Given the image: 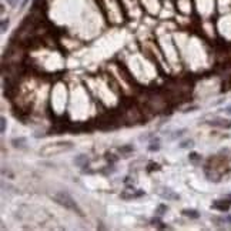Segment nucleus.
Wrapping results in <instances>:
<instances>
[{"label":"nucleus","mask_w":231,"mask_h":231,"mask_svg":"<svg viewBox=\"0 0 231 231\" xmlns=\"http://www.w3.org/2000/svg\"><path fill=\"white\" fill-rule=\"evenodd\" d=\"M54 200H56L59 204L64 205L66 208H70V210H74V211H77L79 214H81V211L79 210V207H77V204H76V201L71 198L70 194H67V193H59V194L54 195Z\"/></svg>","instance_id":"f257e3e1"},{"label":"nucleus","mask_w":231,"mask_h":231,"mask_svg":"<svg viewBox=\"0 0 231 231\" xmlns=\"http://www.w3.org/2000/svg\"><path fill=\"white\" fill-rule=\"evenodd\" d=\"M210 124L221 128H231V123L228 120H214V121H210Z\"/></svg>","instance_id":"f03ea898"},{"label":"nucleus","mask_w":231,"mask_h":231,"mask_svg":"<svg viewBox=\"0 0 231 231\" xmlns=\"http://www.w3.org/2000/svg\"><path fill=\"white\" fill-rule=\"evenodd\" d=\"M230 203L228 201H215L214 204H213V208H217V210H221V211H227L230 208Z\"/></svg>","instance_id":"7ed1b4c3"},{"label":"nucleus","mask_w":231,"mask_h":231,"mask_svg":"<svg viewBox=\"0 0 231 231\" xmlns=\"http://www.w3.org/2000/svg\"><path fill=\"white\" fill-rule=\"evenodd\" d=\"M74 163H76V164H79L80 167H84L86 164H89V160L84 157V156H79L77 158H74Z\"/></svg>","instance_id":"20e7f679"},{"label":"nucleus","mask_w":231,"mask_h":231,"mask_svg":"<svg viewBox=\"0 0 231 231\" xmlns=\"http://www.w3.org/2000/svg\"><path fill=\"white\" fill-rule=\"evenodd\" d=\"M183 214H184L185 217H190V218H198L200 217V214H198L195 210H184L183 211Z\"/></svg>","instance_id":"39448f33"},{"label":"nucleus","mask_w":231,"mask_h":231,"mask_svg":"<svg viewBox=\"0 0 231 231\" xmlns=\"http://www.w3.org/2000/svg\"><path fill=\"white\" fill-rule=\"evenodd\" d=\"M163 197H171V198H174V200H177V198H180L177 194H173V193H171V191L168 190V188H167V193H164V194H163Z\"/></svg>","instance_id":"423d86ee"},{"label":"nucleus","mask_w":231,"mask_h":231,"mask_svg":"<svg viewBox=\"0 0 231 231\" xmlns=\"http://www.w3.org/2000/svg\"><path fill=\"white\" fill-rule=\"evenodd\" d=\"M7 27H9V20H3V23H2V33H4L7 30Z\"/></svg>","instance_id":"0eeeda50"},{"label":"nucleus","mask_w":231,"mask_h":231,"mask_svg":"<svg viewBox=\"0 0 231 231\" xmlns=\"http://www.w3.org/2000/svg\"><path fill=\"white\" fill-rule=\"evenodd\" d=\"M2 133H4L6 131V117H2Z\"/></svg>","instance_id":"6e6552de"},{"label":"nucleus","mask_w":231,"mask_h":231,"mask_svg":"<svg viewBox=\"0 0 231 231\" xmlns=\"http://www.w3.org/2000/svg\"><path fill=\"white\" fill-rule=\"evenodd\" d=\"M158 148H160L158 143L156 144V146H154V143H153V146H150V147H148V150H150V151H156V150H158Z\"/></svg>","instance_id":"1a4fd4ad"},{"label":"nucleus","mask_w":231,"mask_h":231,"mask_svg":"<svg viewBox=\"0 0 231 231\" xmlns=\"http://www.w3.org/2000/svg\"><path fill=\"white\" fill-rule=\"evenodd\" d=\"M17 2H19V0H7V3L10 4V6H16Z\"/></svg>","instance_id":"9d476101"},{"label":"nucleus","mask_w":231,"mask_h":231,"mask_svg":"<svg viewBox=\"0 0 231 231\" xmlns=\"http://www.w3.org/2000/svg\"><path fill=\"white\" fill-rule=\"evenodd\" d=\"M188 144H193V141H185V143H183V144H181V146H180V147L181 148H184V147H187V146H188Z\"/></svg>","instance_id":"9b49d317"},{"label":"nucleus","mask_w":231,"mask_h":231,"mask_svg":"<svg viewBox=\"0 0 231 231\" xmlns=\"http://www.w3.org/2000/svg\"><path fill=\"white\" fill-rule=\"evenodd\" d=\"M225 113H227V114H230V116H231V106H228V107H225Z\"/></svg>","instance_id":"f8f14e48"},{"label":"nucleus","mask_w":231,"mask_h":231,"mask_svg":"<svg viewBox=\"0 0 231 231\" xmlns=\"http://www.w3.org/2000/svg\"><path fill=\"white\" fill-rule=\"evenodd\" d=\"M227 220H228V221H230V223H231V215H228V217H227Z\"/></svg>","instance_id":"ddd939ff"}]
</instances>
